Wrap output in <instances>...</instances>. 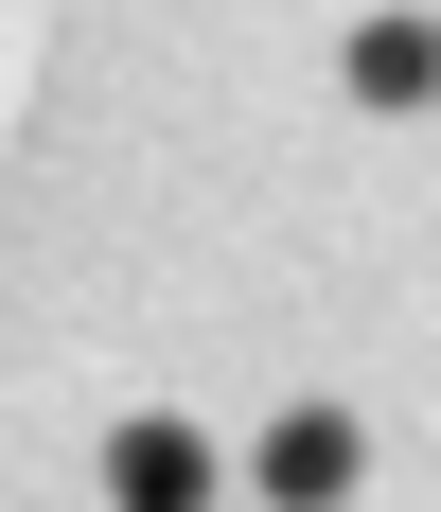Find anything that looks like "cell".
Segmentation results:
<instances>
[{"label": "cell", "instance_id": "cell-1", "mask_svg": "<svg viewBox=\"0 0 441 512\" xmlns=\"http://www.w3.org/2000/svg\"><path fill=\"white\" fill-rule=\"evenodd\" d=\"M247 477H265V512H336L353 477H371V424L353 407H283L265 442H247Z\"/></svg>", "mask_w": 441, "mask_h": 512}, {"label": "cell", "instance_id": "cell-2", "mask_svg": "<svg viewBox=\"0 0 441 512\" xmlns=\"http://www.w3.org/2000/svg\"><path fill=\"white\" fill-rule=\"evenodd\" d=\"M212 495H230V460H212V442H195V424H106V512H212Z\"/></svg>", "mask_w": 441, "mask_h": 512}, {"label": "cell", "instance_id": "cell-3", "mask_svg": "<svg viewBox=\"0 0 441 512\" xmlns=\"http://www.w3.org/2000/svg\"><path fill=\"white\" fill-rule=\"evenodd\" d=\"M353 106H441V18H353Z\"/></svg>", "mask_w": 441, "mask_h": 512}]
</instances>
